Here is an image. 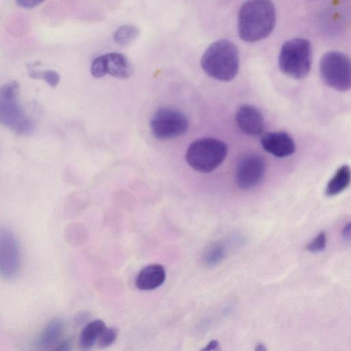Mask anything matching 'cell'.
Returning <instances> with one entry per match:
<instances>
[{
	"label": "cell",
	"mask_w": 351,
	"mask_h": 351,
	"mask_svg": "<svg viewBox=\"0 0 351 351\" xmlns=\"http://www.w3.org/2000/svg\"><path fill=\"white\" fill-rule=\"evenodd\" d=\"M342 237L345 240L350 241V223L348 222L345 225L342 230Z\"/></svg>",
	"instance_id": "cb8c5ba5"
},
{
	"label": "cell",
	"mask_w": 351,
	"mask_h": 351,
	"mask_svg": "<svg viewBox=\"0 0 351 351\" xmlns=\"http://www.w3.org/2000/svg\"><path fill=\"white\" fill-rule=\"evenodd\" d=\"M219 347V343L217 340H212L210 341L205 348L202 349V350H215Z\"/></svg>",
	"instance_id": "d4e9b609"
},
{
	"label": "cell",
	"mask_w": 351,
	"mask_h": 351,
	"mask_svg": "<svg viewBox=\"0 0 351 351\" xmlns=\"http://www.w3.org/2000/svg\"><path fill=\"white\" fill-rule=\"evenodd\" d=\"M311 63L312 47L308 40L295 38L282 45L278 57V66L286 75L294 79L304 78L308 74Z\"/></svg>",
	"instance_id": "277c9868"
},
{
	"label": "cell",
	"mask_w": 351,
	"mask_h": 351,
	"mask_svg": "<svg viewBox=\"0 0 351 351\" xmlns=\"http://www.w3.org/2000/svg\"><path fill=\"white\" fill-rule=\"evenodd\" d=\"M264 158L257 154H249L239 161L236 171V182L240 189L249 190L262 181L265 173Z\"/></svg>",
	"instance_id": "9c48e42d"
},
{
	"label": "cell",
	"mask_w": 351,
	"mask_h": 351,
	"mask_svg": "<svg viewBox=\"0 0 351 351\" xmlns=\"http://www.w3.org/2000/svg\"><path fill=\"white\" fill-rule=\"evenodd\" d=\"M90 72L93 77L99 78L106 75L104 55L96 58L90 67Z\"/></svg>",
	"instance_id": "44dd1931"
},
{
	"label": "cell",
	"mask_w": 351,
	"mask_h": 351,
	"mask_svg": "<svg viewBox=\"0 0 351 351\" xmlns=\"http://www.w3.org/2000/svg\"><path fill=\"white\" fill-rule=\"evenodd\" d=\"M227 253V248L223 243L219 241L212 243L204 250L202 262L207 267H215L224 260Z\"/></svg>",
	"instance_id": "e0dca14e"
},
{
	"label": "cell",
	"mask_w": 351,
	"mask_h": 351,
	"mask_svg": "<svg viewBox=\"0 0 351 351\" xmlns=\"http://www.w3.org/2000/svg\"><path fill=\"white\" fill-rule=\"evenodd\" d=\"M327 237L325 232H319L315 238L306 246V249L313 253L322 252L326 245Z\"/></svg>",
	"instance_id": "ffe728a7"
},
{
	"label": "cell",
	"mask_w": 351,
	"mask_h": 351,
	"mask_svg": "<svg viewBox=\"0 0 351 351\" xmlns=\"http://www.w3.org/2000/svg\"><path fill=\"white\" fill-rule=\"evenodd\" d=\"M227 153V145L223 141L213 138H204L189 145L186 153V160L195 171L209 173L221 165Z\"/></svg>",
	"instance_id": "5b68a950"
},
{
	"label": "cell",
	"mask_w": 351,
	"mask_h": 351,
	"mask_svg": "<svg viewBox=\"0 0 351 351\" xmlns=\"http://www.w3.org/2000/svg\"><path fill=\"white\" fill-rule=\"evenodd\" d=\"M118 330L114 327H106L99 335L97 343L99 348L110 346L117 338Z\"/></svg>",
	"instance_id": "d6986e66"
},
{
	"label": "cell",
	"mask_w": 351,
	"mask_h": 351,
	"mask_svg": "<svg viewBox=\"0 0 351 351\" xmlns=\"http://www.w3.org/2000/svg\"><path fill=\"white\" fill-rule=\"evenodd\" d=\"M21 252L14 234L8 228L0 227V276L11 279L19 272Z\"/></svg>",
	"instance_id": "ba28073f"
},
{
	"label": "cell",
	"mask_w": 351,
	"mask_h": 351,
	"mask_svg": "<svg viewBox=\"0 0 351 351\" xmlns=\"http://www.w3.org/2000/svg\"><path fill=\"white\" fill-rule=\"evenodd\" d=\"M350 182V169L348 165L340 167L327 184L325 193L328 197L337 195L343 191Z\"/></svg>",
	"instance_id": "9a60e30c"
},
{
	"label": "cell",
	"mask_w": 351,
	"mask_h": 351,
	"mask_svg": "<svg viewBox=\"0 0 351 351\" xmlns=\"http://www.w3.org/2000/svg\"><path fill=\"white\" fill-rule=\"evenodd\" d=\"M88 317H89V315L87 313H82V314L80 315L77 317V323H83V322H86V319H88Z\"/></svg>",
	"instance_id": "4316f807"
},
{
	"label": "cell",
	"mask_w": 351,
	"mask_h": 351,
	"mask_svg": "<svg viewBox=\"0 0 351 351\" xmlns=\"http://www.w3.org/2000/svg\"><path fill=\"white\" fill-rule=\"evenodd\" d=\"M255 350L258 351H263L266 350L265 346L264 344L259 343L256 346Z\"/></svg>",
	"instance_id": "83f0119b"
},
{
	"label": "cell",
	"mask_w": 351,
	"mask_h": 351,
	"mask_svg": "<svg viewBox=\"0 0 351 351\" xmlns=\"http://www.w3.org/2000/svg\"><path fill=\"white\" fill-rule=\"evenodd\" d=\"M64 331V322L56 318L50 321L42 330L37 345L42 348L54 346L61 338Z\"/></svg>",
	"instance_id": "5bb4252c"
},
{
	"label": "cell",
	"mask_w": 351,
	"mask_h": 351,
	"mask_svg": "<svg viewBox=\"0 0 351 351\" xmlns=\"http://www.w3.org/2000/svg\"><path fill=\"white\" fill-rule=\"evenodd\" d=\"M104 58L106 74L121 79L130 77L132 67L124 55L112 52L104 55Z\"/></svg>",
	"instance_id": "4fadbf2b"
},
{
	"label": "cell",
	"mask_w": 351,
	"mask_h": 351,
	"mask_svg": "<svg viewBox=\"0 0 351 351\" xmlns=\"http://www.w3.org/2000/svg\"><path fill=\"white\" fill-rule=\"evenodd\" d=\"M138 34V27L132 25H124L114 32V40L118 45L125 46L133 42Z\"/></svg>",
	"instance_id": "ac0fdd59"
},
{
	"label": "cell",
	"mask_w": 351,
	"mask_h": 351,
	"mask_svg": "<svg viewBox=\"0 0 351 351\" xmlns=\"http://www.w3.org/2000/svg\"><path fill=\"white\" fill-rule=\"evenodd\" d=\"M189 121L181 112L170 108H159L150 121L153 136L160 140L177 138L184 134Z\"/></svg>",
	"instance_id": "52a82bcc"
},
{
	"label": "cell",
	"mask_w": 351,
	"mask_h": 351,
	"mask_svg": "<svg viewBox=\"0 0 351 351\" xmlns=\"http://www.w3.org/2000/svg\"><path fill=\"white\" fill-rule=\"evenodd\" d=\"M235 118L240 130L248 135L257 136L263 132V117L254 106L247 104L241 106L237 110Z\"/></svg>",
	"instance_id": "8fae6325"
},
{
	"label": "cell",
	"mask_w": 351,
	"mask_h": 351,
	"mask_svg": "<svg viewBox=\"0 0 351 351\" xmlns=\"http://www.w3.org/2000/svg\"><path fill=\"white\" fill-rule=\"evenodd\" d=\"M19 92V85L15 81L0 88V123L18 134L27 135L33 132L34 125L17 101Z\"/></svg>",
	"instance_id": "3957f363"
},
{
	"label": "cell",
	"mask_w": 351,
	"mask_h": 351,
	"mask_svg": "<svg viewBox=\"0 0 351 351\" xmlns=\"http://www.w3.org/2000/svg\"><path fill=\"white\" fill-rule=\"evenodd\" d=\"M262 147L268 153L278 158H285L295 152L292 138L285 132H268L261 138Z\"/></svg>",
	"instance_id": "30bf717a"
},
{
	"label": "cell",
	"mask_w": 351,
	"mask_h": 351,
	"mask_svg": "<svg viewBox=\"0 0 351 351\" xmlns=\"http://www.w3.org/2000/svg\"><path fill=\"white\" fill-rule=\"evenodd\" d=\"M45 0H16L17 5L23 8L30 9L34 8Z\"/></svg>",
	"instance_id": "603a6c76"
},
{
	"label": "cell",
	"mask_w": 351,
	"mask_h": 351,
	"mask_svg": "<svg viewBox=\"0 0 351 351\" xmlns=\"http://www.w3.org/2000/svg\"><path fill=\"white\" fill-rule=\"evenodd\" d=\"M71 341L70 340H67V341H65L62 342L59 346V348L58 349L60 350H69L71 349Z\"/></svg>",
	"instance_id": "484cf974"
},
{
	"label": "cell",
	"mask_w": 351,
	"mask_h": 351,
	"mask_svg": "<svg viewBox=\"0 0 351 351\" xmlns=\"http://www.w3.org/2000/svg\"><path fill=\"white\" fill-rule=\"evenodd\" d=\"M41 80H44L50 86L55 88L59 84L60 75L53 70L42 71Z\"/></svg>",
	"instance_id": "7402d4cb"
},
{
	"label": "cell",
	"mask_w": 351,
	"mask_h": 351,
	"mask_svg": "<svg viewBox=\"0 0 351 351\" xmlns=\"http://www.w3.org/2000/svg\"><path fill=\"white\" fill-rule=\"evenodd\" d=\"M201 66L210 77L222 82L230 81L239 70L238 49L232 42L227 39L217 40L204 53Z\"/></svg>",
	"instance_id": "7a4b0ae2"
},
{
	"label": "cell",
	"mask_w": 351,
	"mask_h": 351,
	"mask_svg": "<svg viewBox=\"0 0 351 351\" xmlns=\"http://www.w3.org/2000/svg\"><path fill=\"white\" fill-rule=\"evenodd\" d=\"M166 273L162 265L152 264L143 267L136 278V287L142 291L154 290L165 280Z\"/></svg>",
	"instance_id": "7c38bea8"
},
{
	"label": "cell",
	"mask_w": 351,
	"mask_h": 351,
	"mask_svg": "<svg viewBox=\"0 0 351 351\" xmlns=\"http://www.w3.org/2000/svg\"><path fill=\"white\" fill-rule=\"evenodd\" d=\"M319 71L322 80L329 87L339 91L350 88L351 64L346 54L336 51L326 53L320 60Z\"/></svg>",
	"instance_id": "8992f818"
},
{
	"label": "cell",
	"mask_w": 351,
	"mask_h": 351,
	"mask_svg": "<svg viewBox=\"0 0 351 351\" xmlns=\"http://www.w3.org/2000/svg\"><path fill=\"white\" fill-rule=\"evenodd\" d=\"M275 23L276 10L271 0H248L239 12V35L249 43L263 40L271 33Z\"/></svg>",
	"instance_id": "6da1fadb"
},
{
	"label": "cell",
	"mask_w": 351,
	"mask_h": 351,
	"mask_svg": "<svg viewBox=\"0 0 351 351\" xmlns=\"http://www.w3.org/2000/svg\"><path fill=\"white\" fill-rule=\"evenodd\" d=\"M105 323L101 319H95L88 323L82 329L79 337V346L82 350L90 349L106 328Z\"/></svg>",
	"instance_id": "2e32d148"
}]
</instances>
